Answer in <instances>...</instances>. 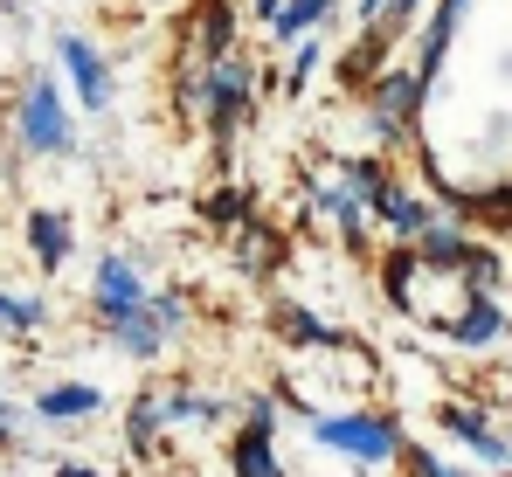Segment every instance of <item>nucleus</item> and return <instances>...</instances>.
<instances>
[{
    "mask_svg": "<svg viewBox=\"0 0 512 477\" xmlns=\"http://www.w3.org/2000/svg\"><path fill=\"white\" fill-rule=\"evenodd\" d=\"M312 436H319L326 450L353 457V464H402V457H409L402 422H388V415H374V408H353V415H312Z\"/></svg>",
    "mask_w": 512,
    "mask_h": 477,
    "instance_id": "1",
    "label": "nucleus"
},
{
    "mask_svg": "<svg viewBox=\"0 0 512 477\" xmlns=\"http://www.w3.org/2000/svg\"><path fill=\"white\" fill-rule=\"evenodd\" d=\"M14 139H21L28 153H42V159L77 153V125H70V111H63L56 77H28L21 104H14Z\"/></svg>",
    "mask_w": 512,
    "mask_h": 477,
    "instance_id": "2",
    "label": "nucleus"
},
{
    "mask_svg": "<svg viewBox=\"0 0 512 477\" xmlns=\"http://www.w3.org/2000/svg\"><path fill=\"white\" fill-rule=\"evenodd\" d=\"M367 111H374V132L381 139H416V111H423V77L416 70H381L374 77V97H367Z\"/></svg>",
    "mask_w": 512,
    "mask_h": 477,
    "instance_id": "3",
    "label": "nucleus"
},
{
    "mask_svg": "<svg viewBox=\"0 0 512 477\" xmlns=\"http://www.w3.org/2000/svg\"><path fill=\"white\" fill-rule=\"evenodd\" d=\"M146 298H153V291H146V277H139V263H132V256H104V263H97L90 305H97V318H104V325L146 312Z\"/></svg>",
    "mask_w": 512,
    "mask_h": 477,
    "instance_id": "4",
    "label": "nucleus"
},
{
    "mask_svg": "<svg viewBox=\"0 0 512 477\" xmlns=\"http://www.w3.org/2000/svg\"><path fill=\"white\" fill-rule=\"evenodd\" d=\"M56 56H63L70 83H77V104H84V111H104V104H111V63L90 49L84 35H56Z\"/></svg>",
    "mask_w": 512,
    "mask_h": 477,
    "instance_id": "5",
    "label": "nucleus"
},
{
    "mask_svg": "<svg viewBox=\"0 0 512 477\" xmlns=\"http://www.w3.org/2000/svg\"><path fill=\"white\" fill-rule=\"evenodd\" d=\"M374 215H381V229L402 242V249H416V242L436 229V215H429V201L423 194H402V187H388L381 201H374Z\"/></svg>",
    "mask_w": 512,
    "mask_h": 477,
    "instance_id": "6",
    "label": "nucleus"
},
{
    "mask_svg": "<svg viewBox=\"0 0 512 477\" xmlns=\"http://www.w3.org/2000/svg\"><path fill=\"white\" fill-rule=\"evenodd\" d=\"M111 339H118V353H132V360H160L167 353V339H180L167 318H160V305L146 298V312H132V318H118L111 325Z\"/></svg>",
    "mask_w": 512,
    "mask_h": 477,
    "instance_id": "7",
    "label": "nucleus"
},
{
    "mask_svg": "<svg viewBox=\"0 0 512 477\" xmlns=\"http://www.w3.org/2000/svg\"><path fill=\"white\" fill-rule=\"evenodd\" d=\"M436 332H443V339H450V346H492V339H499V332H506V312H499V305H492V298H471V305H464V312H457V318H443V325H436Z\"/></svg>",
    "mask_w": 512,
    "mask_h": 477,
    "instance_id": "8",
    "label": "nucleus"
},
{
    "mask_svg": "<svg viewBox=\"0 0 512 477\" xmlns=\"http://www.w3.org/2000/svg\"><path fill=\"white\" fill-rule=\"evenodd\" d=\"M97 408H104V388H90V381H56V388L35 395V415L42 422H84Z\"/></svg>",
    "mask_w": 512,
    "mask_h": 477,
    "instance_id": "9",
    "label": "nucleus"
},
{
    "mask_svg": "<svg viewBox=\"0 0 512 477\" xmlns=\"http://www.w3.org/2000/svg\"><path fill=\"white\" fill-rule=\"evenodd\" d=\"M457 21H464V0H436V14H429V28H423V49H416V77H423V90L436 83V70H443V49H450Z\"/></svg>",
    "mask_w": 512,
    "mask_h": 477,
    "instance_id": "10",
    "label": "nucleus"
},
{
    "mask_svg": "<svg viewBox=\"0 0 512 477\" xmlns=\"http://www.w3.org/2000/svg\"><path fill=\"white\" fill-rule=\"evenodd\" d=\"M28 249H35L42 270H63L70 249H77V236H70V222H63L56 208H35V215H28Z\"/></svg>",
    "mask_w": 512,
    "mask_h": 477,
    "instance_id": "11",
    "label": "nucleus"
},
{
    "mask_svg": "<svg viewBox=\"0 0 512 477\" xmlns=\"http://www.w3.org/2000/svg\"><path fill=\"white\" fill-rule=\"evenodd\" d=\"M312 208H319V215H326V222H333L346 242L367 236V201H360L346 180H340V187H312Z\"/></svg>",
    "mask_w": 512,
    "mask_h": 477,
    "instance_id": "12",
    "label": "nucleus"
},
{
    "mask_svg": "<svg viewBox=\"0 0 512 477\" xmlns=\"http://www.w3.org/2000/svg\"><path fill=\"white\" fill-rule=\"evenodd\" d=\"M416 270H423V256L402 249V242L381 256V298H388L395 312H416Z\"/></svg>",
    "mask_w": 512,
    "mask_h": 477,
    "instance_id": "13",
    "label": "nucleus"
},
{
    "mask_svg": "<svg viewBox=\"0 0 512 477\" xmlns=\"http://www.w3.org/2000/svg\"><path fill=\"white\" fill-rule=\"evenodd\" d=\"M229 477H284V464H277V450H270V429H243L236 443H229Z\"/></svg>",
    "mask_w": 512,
    "mask_h": 477,
    "instance_id": "14",
    "label": "nucleus"
},
{
    "mask_svg": "<svg viewBox=\"0 0 512 477\" xmlns=\"http://www.w3.org/2000/svg\"><path fill=\"white\" fill-rule=\"evenodd\" d=\"M160 429H167V401L139 395L132 415H125V450H132V457H153V450H160Z\"/></svg>",
    "mask_w": 512,
    "mask_h": 477,
    "instance_id": "15",
    "label": "nucleus"
},
{
    "mask_svg": "<svg viewBox=\"0 0 512 477\" xmlns=\"http://www.w3.org/2000/svg\"><path fill=\"white\" fill-rule=\"evenodd\" d=\"M416 256H423L429 270H464V256H471V242H464V229L457 222H436L423 242H416Z\"/></svg>",
    "mask_w": 512,
    "mask_h": 477,
    "instance_id": "16",
    "label": "nucleus"
},
{
    "mask_svg": "<svg viewBox=\"0 0 512 477\" xmlns=\"http://www.w3.org/2000/svg\"><path fill=\"white\" fill-rule=\"evenodd\" d=\"M201 215H208L222 236H243V229H250V194H243V187H222V194L201 201Z\"/></svg>",
    "mask_w": 512,
    "mask_h": 477,
    "instance_id": "17",
    "label": "nucleus"
},
{
    "mask_svg": "<svg viewBox=\"0 0 512 477\" xmlns=\"http://www.w3.org/2000/svg\"><path fill=\"white\" fill-rule=\"evenodd\" d=\"M436 429H450V436H464L471 450H485V443H492V422H485L478 408H464V401H443V408H436Z\"/></svg>",
    "mask_w": 512,
    "mask_h": 477,
    "instance_id": "18",
    "label": "nucleus"
},
{
    "mask_svg": "<svg viewBox=\"0 0 512 477\" xmlns=\"http://www.w3.org/2000/svg\"><path fill=\"white\" fill-rule=\"evenodd\" d=\"M340 180H346V187H353V194H360V201H367V208H374V201H381V194L395 187L381 159H340Z\"/></svg>",
    "mask_w": 512,
    "mask_h": 477,
    "instance_id": "19",
    "label": "nucleus"
},
{
    "mask_svg": "<svg viewBox=\"0 0 512 477\" xmlns=\"http://www.w3.org/2000/svg\"><path fill=\"white\" fill-rule=\"evenodd\" d=\"M270 318H277V332H284L291 346H333V339H340V332H326L319 318H312V312H298V305H277Z\"/></svg>",
    "mask_w": 512,
    "mask_h": 477,
    "instance_id": "20",
    "label": "nucleus"
},
{
    "mask_svg": "<svg viewBox=\"0 0 512 477\" xmlns=\"http://www.w3.org/2000/svg\"><path fill=\"white\" fill-rule=\"evenodd\" d=\"M42 318H49V305H42V298H7V291H0V332H7V339L42 332Z\"/></svg>",
    "mask_w": 512,
    "mask_h": 477,
    "instance_id": "21",
    "label": "nucleus"
},
{
    "mask_svg": "<svg viewBox=\"0 0 512 477\" xmlns=\"http://www.w3.org/2000/svg\"><path fill=\"white\" fill-rule=\"evenodd\" d=\"M326 14H333V0H291V7H284V21H277V42H305Z\"/></svg>",
    "mask_w": 512,
    "mask_h": 477,
    "instance_id": "22",
    "label": "nucleus"
},
{
    "mask_svg": "<svg viewBox=\"0 0 512 477\" xmlns=\"http://www.w3.org/2000/svg\"><path fill=\"white\" fill-rule=\"evenodd\" d=\"M277 256H284V249H277V236H270V229H243V270H270V263H277Z\"/></svg>",
    "mask_w": 512,
    "mask_h": 477,
    "instance_id": "23",
    "label": "nucleus"
},
{
    "mask_svg": "<svg viewBox=\"0 0 512 477\" xmlns=\"http://www.w3.org/2000/svg\"><path fill=\"white\" fill-rule=\"evenodd\" d=\"M167 401V422H215V401H194V395H160Z\"/></svg>",
    "mask_w": 512,
    "mask_h": 477,
    "instance_id": "24",
    "label": "nucleus"
},
{
    "mask_svg": "<svg viewBox=\"0 0 512 477\" xmlns=\"http://www.w3.org/2000/svg\"><path fill=\"white\" fill-rule=\"evenodd\" d=\"M402 464H409L416 477H478V471H450L443 457H429V450H416V443H409V457H402Z\"/></svg>",
    "mask_w": 512,
    "mask_h": 477,
    "instance_id": "25",
    "label": "nucleus"
},
{
    "mask_svg": "<svg viewBox=\"0 0 512 477\" xmlns=\"http://www.w3.org/2000/svg\"><path fill=\"white\" fill-rule=\"evenodd\" d=\"M312 70H319V42H298V56H291V90L312 77Z\"/></svg>",
    "mask_w": 512,
    "mask_h": 477,
    "instance_id": "26",
    "label": "nucleus"
},
{
    "mask_svg": "<svg viewBox=\"0 0 512 477\" xmlns=\"http://www.w3.org/2000/svg\"><path fill=\"white\" fill-rule=\"evenodd\" d=\"M243 415H250L256 429H270V422H277V401H270V395H250V401H243Z\"/></svg>",
    "mask_w": 512,
    "mask_h": 477,
    "instance_id": "27",
    "label": "nucleus"
},
{
    "mask_svg": "<svg viewBox=\"0 0 512 477\" xmlns=\"http://www.w3.org/2000/svg\"><path fill=\"white\" fill-rule=\"evenodd\" d=\"M14 422H21V408H14V401L0 395V443H7V436H14Z\"/></svg>",
    "mask_w": 512,
    "mask_h": 477,
    "instance_id": "28",
    "label": "nucleus"
},
{
    "mask_svg": "<svg viewBox=\"0 0 512 477\" xmlns=\"http://www.w3.org/2000/svg\"><path fill=\"white\" fill-rule=\"evenodd\" d=\"M416 7H423V0H388V14H395V28H402V21H409Z\"/></svg>",
    "mask_w": 512,
    "mask_h": 477,
    "instance_id": "29",
    "label": "nucleus"
},
{
    "mask_svg": "<svg viewBox=\"0 0 512 477\" xmlns=\"http://www.w3.org/2000/svg\"><path fill=\"white\" fill-rule=\"evenodd\" d=\"M256 14H263V21H270V28H277V21H284V7H277V0H256Z\"/></svg>",
    "mask_w": 512,
    "mask_h": 477,
    "instance_id": "30",
    "label": "nucleus"
},
{
    "mask_svg": "<svg viewBox=\"0 0 512 477\" xmlns=\"http://www.w3.org/2000/svg\"><path fill=\"white\" fill-rule=\"evenodd\" d=\"M56 477H104V471H90V464H56Z\"/></svg>",
    "mask_w": 512,
    "mask_h": 477,
    "instance_id": "31",
    "label": "nucleus"
}]
</instances>
